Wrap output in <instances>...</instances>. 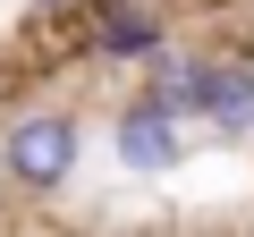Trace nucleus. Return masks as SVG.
I'll use <instances>...</instances> for the list:
<instances>
[{
	"instance_id": "f257e3e1",
	"label": "nucleus",
	"mask_w": 254,
	"mask_h": 237,
	"mask_svg": "<svg viewBox=\"0 0 254 237\" xmlns=\"http://www.w3.org/2000/svg\"><path fill=\"white\" fill-rule=\"evenodd\" d=\"M76 161H85V118L60 110V102H34V110H17L9 127H0V178L17 195H34V203L60 195L76 178Z\"/></svg>"
},
{
	"instance_id": "f03ea898",
	"label": "nucleus",
	"mask_w": 254,
	"mask_h": 237,
	"mask_svg": "<svg viewBox=\"0 0 254 237\" xmlns=\"http://www.w3.org/2000/svg\"><path fill=\"white\" fill-rule=\"evenodd\" d=\"M110 161L136 178H170L187 161V110H170L161 93H127L110 118Z\"/></svg>"
},
{
	"instance_id": "7ed1b4c3",
	"label": "nucleus",
	"mask_w": 254,
	"mask_h": 237,
	"mask_svg": "<svg viewBox=\"0 0 254 237\" xmlns=\"http://www.w3.org/2000/svg\"><path fill=\"white\" fill-rule=\"evenodd\" d=\"M170 43V0H93V51L119 68H144Z\"/></svg>"
},
{
	"instance_id": "20e7f679",
	"label": "nucleus",
	"mask_w": 254,
	"mask_h": 237,
	"mask_svg": "<svg viewBox=\"0 0 254 237\" xmlns=\"http://www.w3.org/2000/svg\"><path fill=\"white\" fill-rule=\"evenodd\" d=\"M195 118L220 136H254V59H203V85H195Z\"/></svg>"
},
{
	"instance_id": "39448f33",
	"label": "nucleus",
	"mask_w": 254,
	"mask_h": 237,
	"mask_svg": "<svg viewBox=\"0 0 254 237\" xmlns=\"http://www.w3.org/2000/svg\"><path fill=\"white\" fill-rule=\"evenodd\" d=\"M195 85H203V51L161 43V51L144 59V93H161V102H170V110H187V118H195Z\"/></svg>"
},
{
	"instance_id": "423d86ee",
	"label": "nucleus",
	"mask_w": 254,
	"mask_h": 237,
	"mask_svg": "<svg viewBox=\"0 0 254 237\" xmlns=\"http://www.w3.org/2000/svg\"><path fill=\"white\" fill-rule=\"evenodd\" d=\"M34 9H76V0H34Z\"/></svg>"
}]
</instances>
